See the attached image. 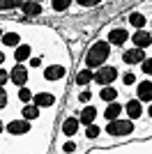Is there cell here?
<instances>
[{
  "label": "cell",
  "mask_w": 152,
  "mask_h": 154,
  "mask_svg": "<svg viewBox=\"0 0 152 154\" xmlns=\"http://www.w3.org/2000/svg\"><path fill=\"white\" fill-rule=\"evenodd\" d=\"M21 9H23L25 16H39V14H42V2H37V0H25Z\"/></svg>",
  "instance_id": "cell-12"
},
{
  "label": "cell",
  "mask_w": 152,
  "mask_h": 154,
  "mask_svg": "<svg viewBox=\"0 0 152 154\" xmlns=\"http://www.w3.org/2000/svg\"><path fill=\"white\" fill-rule=\"evenodd\" d=\"M141 71L143 74H152V58H145L141 62Z\"/></svg>",
  "instance_id": "cell-27"
},
{
  "label": "cell",
  "mask_w": 152,
  "mask_h": 154,
  "mask_svg": "<svg viewBox=\"0 0 152 154\" xmlns=\"http://www.w3.org/2000/svg\"><path fill=\"white\" fill-rule=\"evenodd\" d=\"M21 115H23L25 120H37L39 117V106L37 103H25L23 108H21Z\"/></svg>",
  "instance_id": "cell-20"
},
{
  "label": "cell",
  "mask_w": 152,
  "mask_h": 154,
  "mask_svg": "<svg viewBox=\"0 0 152 154\" xmlns=\"http://www.w3.org/2000/svg\"><path fill=\"white\" fill-rule=\"evenodd\" d=\"M62 149H65V152H74V149H76V143H71V140H69V143H65V147H62Z\"/></svg>",
  "instance_id": "cell-33"
},
{
  "label": "cell",
  "mask_w": 152,
  "mask_h": 154,
  "mask_svg": "<svg viewBox=\"0 0 152 154\" xmlns=\"http://www.w3.org/2000/svg\"><path fill=\"white\" fill-rule=\"evenodd\" d=\"M127 39H129V32H127L125 28H113V30L108 32V42L113 46H122Z\"/></svg>",
  "instance_id": "cell-9"
},
{
  "label": "cell",
  "mask_w": 152,
  "mask_h": 154,
  "mask_svg": "<svg viewBox=\"0 0 152 154\" xmlns=\"http://www.w3.org/2000/svg\"><path fill=\"white\" fill-rule=\"evenodd\" d=\"M30 99H35V94H32V92H30V90H28V88L23 85V88L19 90V101H23V103H30Z\"/></svg>",
  "instance_id": "cell-26"
},
{
  "label": "cell",
  "mask_w": 152,
  "mask_h": 154,
  "mask_svg": "<svg viewBox=\"0 0 152 154\" xmlns=\"http://www.w3.org/2000/svg\"><path fill=\"white\" fill-rule=\"evenodd\" d=\"M147 113H150V117H152V106H150V108H147Z\"/></svg>",
  "instance_id": "cell-34"
},
{
  "label": "cell",
  "mask_w": 152,
  "mask_h": 154,
  "mask_svg": "<svg viewBox=\"0 0 152 154\" xmlns=\"http://www.w3.org/2000/svg\"><path fill=\"white\" fill-rule=\"evenodd\" d=\"M97 117V108L95 106H85V108H81V115H78V120H81V124H92Z\"/></svg>",
  "instance_id": "cell-14"
},
{
  "label": "cell",
  "mask_w": 152,
  "mask_h": 154,
  "mask_svg": "<svg viewBox=\"0 0 152 154\" xmlns=\"http://www.w3.org/2000/svg\"><path fill=\"white\" fill-rule=\"evenodd\" d=\"M30 53H32L30 44H21L19 48L14 51V60H16V62H25V60H30Z\"/></svg>",
  "instance_id": "cell-19"
},
{
  "label": "cell",
  "mask_w": 152,
  "mask_h": 154,
  "mask_svg": "<svg viewBox=\"0 0 152 154\" xmlns=\"http://www.w3.org/2000/svg\"><path fill=\"white\" fill-rule=\"evenodd\" d=\"M19 35H16V32H5V35H2V44L5 46H16L19 44Z\"/></svg>",
  "instance_id": "cell-23"
},
{
  "label": "cell",
  "mask_w": 152,
  "mask_h": 154,
  "mask_svg": "<svg viewBox=\"0 0 152 154\" xmlns=\"http://www.w3.org/2000/svg\"><path fill=\"white\" fill-rule=\"evenodd\" d=\"M95 81V71L90 69V67H83L78 74H76V83L78 85H88V83H92Z\"/></svg>",
  "instance_id": "cell-16"
},
{
  "label": "cell",
  "mask_w": 152,
  "mask_h": 154,
  "mask_svg": "<svg viewBox=\"0 0 152 154\" xmlns=\"http://www.w3.org/2000/svg\"><path fill=\"white\" fill-rule=\"evenodd\" d=\"M145 60V53H143V48H138V46H134V48H129V51L122 53V62L127 64H138Z\"/></svg>",
  "instance_id": "cell-7"
},
{
  "label": "cell",
  "mask_w": 152,
  "mask_h": 154,
  "mask_svg": "<svg viewBox=\"0 0 152 154\" xmlns=\"http://www.w3.org/2000/svg\"><path fill=\"white\" fill-rule=\"evenodd\" d=\"M120 115H122V106H120V103H115V101H111L106 106V110H104V117H106L108 122H111V120H118Z\"/></svg>",
  "instance_id": "cell-17"
},
{
  "label": "cell",
  "mask_w": 152,
  "mask_h": 154,
  "mask_svg": "<svg viewBox=\"0 0 152 154\" xmlns=\"http://www.w3.org/2000/svg\"><path fill=\"white\" fill-rule=\"evenodd\" d=\"M32 103H37L39 108H49V106L55 103V99H53V94H49V92H37L35 99H32Z\"/></svg>",
  "instance_id": "cell-13"
},
{
  "label": "cell",
  "mask_w": 152,
  "mask_h": 154,
  "mask_svg": "<svg viewBox=\"0 0 152 154\" xmlns=\"http://www.w3.org/2000/svg\"><path fill=\"white\" fill-rule=\"evenodd\" d=\"M7 131L12 136H21V134H28L30 131V120H12V122H7Z\"/></svg>",
  "instance_id": "cell-6"
},
{
  "label": "cell",
  "mask_w": 152,
  "mask_h": 154,
  "mask_svg": "<svg viewBox=\"0 0 152 154\" xmlns=\"http://www.w3.org/2000/svg\"><path fill=\"white\" fill-rule=\"evenodd\" d=\"M122 83L125 85H136V76H134L131 71H127L125 76H122Z\"/></svg>",
  "instance_id": "cell-28"
},
{
  "label": "cell",
  "mask_w": 152,
  "mask_h": 154,
  "mask_svg": "<svg viewBox=\"0 0 152 154\" xmlns=\"http://www.w3.org/2000/svg\"><path fill=\"white\" fill-rule=\"evenodd\" d=\"M129 23H131L136 30H143V28H145V16H143L141 12H134L131 16H129Z\"/></svg>",
  "instance_id": "cell-21"
},
{
  "label": "cell",
  "mask_w": 152,
  "mask_h": 154,
  "mask_svg": "<svg viewBox=\"0 0 152 154\" xmlns=\"http://www.w3.org/2000/svg\"><path fill=\"white\" fill-rule=\"evenodd\" d=\"M118 94H120V90H115L113 85H104V88H101L99 90V97L101 99H104V101H115V99H118Z\"/></svg>",
  "instance_id": "cell-18"
},
{
  "label": "cell",
  "mask_w": 152,
  "mask_h": 154,
  "mask_svg": "<svg viewBox=\"0 0 152 154\" xmlns=\"http://www.w3.org/2000/svg\"><path fill=\"white\" fill-rule=\"evenodd\" d=\"M111 46H113L111 42H95L85 53V67H90V69L104 67V62L111 58Z\"/></svg>",
  "instance_id": "cell-1"
},
{
  "label": "cell",
  "mask_w": 152,
  "mask_h": 154,
  "mask_svg": "<svg viewBox=\"0 0 152 154\" xmlns=\"http://www.w3.org/2000/svg\"><path fill=\"white\" fill-rule=\"evenodd\" d=\"M7 81H9V71H7V69H0V83L5 85Z\"/></svg>",
  "instance_id": "cell-31"
},
{
  "label": "cell",
  "mask_w": 152,
  "mask_h": 154,
  "mask_svg": "<svg viewBox=\"0 0 152 154\" xmlns=\"http://www.w3.org/2000/svg\"><path fill=\"white\" fill-rule=\"evenodd\" d=\"M25 0H0V5H2V12L7 9H16V7H23Z\"/></svg>",
  "instance_id": "cell-25"
},
{
  "label": "cell",
  "mask_w": 152,
  "mask_h": 154,
  "mask_svg": "<svg viewBox=\"0 0 152 154\" xmlns=\"http://www.w3.org/2000/svg\"><path fill=\"white\" fill-rule=\"evenodd\" d=\"M125 113L129 115V120H141V115H143V101H141L138 97L129 99L127 106H125Z\"/></svg>",
  "instance_id": "cell-5"
},
{
  "label": "cell",
  "mask_w": 152,
  "mask_h": 154,
  "mask_svg": "<svg viewBox=\"0 0 152 154\" xmlns=\"http://www.w3.org/2000/svg\"><path fill=\"white\" fill-rule=\"evenodd\" d=\"M99 134H101V129L97 127L95 122H92V124H85V138L95 140V138H99Z\"/></svg>",
  "instance_id": "cell-22"
},
{
  "label": "cell",
  "mask_w": 152,
  "mask_h": 154,
  "mask_svg": "<svg viewBox=\"0 0 152 154\" xmlns=\"http://www.w3.org/2000/svg\"><path fill=\"white\" fill-rule=\"evenodd\" d=\"M78 124H81L78 117H67V120L62 122V134L65 136H74L76 131H78Z\"/></svg>",
  "instance_id": "cell-15"
},
{
  "label": "cell",
  "mask_w": 152,
  "mask_h": 154,
  "mask_svg": "<svg viewBox=\"0 0 152 154\" xmlns=\"http://www.w3.org/2000/svg\"><path fill=\"white\" fill-rule=\"evenodd\" d=\"M65 74H67V69H65L62 64H49L44 69L46 81H60V78H65Z\"/></svg>",
  "instance_id": "cell-8"
},
{
  "label": "cell",
  "mask_w": 152,
  "mask_h": 154,
  "mask_svg": "<svg viewBox=\"0 0 152 154\" xmlns=\"http://www.w3.org/2000/svg\"><path fill=\"white\" fill-rule=\"evenodd\" d=\"M118 78V69L115 67H111V64H104V67H99V71H95V83L97 85H111Z\"/></svg>",
  "instance_id": "cell-3"
},
{
  "label": "cell",
  "mask_w": 152,
  "mask_h": 154,
  "mask_svg": "<svg viewBox=\"0 0 152 154\" xmlns=\"http://www.w3.org/2000/svg\"><path fill=\"white\" fill-rule=\"evenodd\" d=\"M131 39H134V46H138V48H147L152 44V35L145 30H136L131 35Z\"/></svg>",
  "instance_id": "cell-10"
},
{
  "label": "cell",
  "mask_w": 152,
  "mask_h": 154,
  "mask_svg": "<svg viewBox=\"0 0 152 154\" xmlns=\"http://www.w3.org/2000/svg\"><path fill=\"white\" fill-rule=\"evenodd\" d=\"M134 131V122L131 120H111L106 127V134L108 136H129Z\"/></svg>",
  "instance_id": "cell-2"
},
{
  "label": "cell",
  "mask_w": 152,
  "mask_h": 154,
  "mask_svg": "<svg viewBox=\"0 0 152 154\" xmlns=\"http://www.w3.org/2000/svg\"><path fill=\"white\" fill-rule=\"evenodd\" d=\"M81 7H95V5H99L101 0H76Z\"/></svg>",
  "instance_id": "cell-29"
},
{
  "label": "cell",
  "mask_w": 152,
  "mask_h": 154,
  "mask_svg": "<svg viewBox=\"0 0 152 154\" xmlns=\"http://www.w3.org/2000/svg\"><path fill=\"white\" fill-rule=\"evenodd\" d=\"M71 5V0H51V7L55 9V12H67Z\"/></svg>",
  "instance_id": "cell-24"
},
{
  "label": "cell",
  "mask_w": 152,
  "mask_h": 154,
  "mask_svg": "<svg viewBox=\"0 0 152 154\" xmlns=\"http://www.w3.org/2000/svg\"><path fill=\"white\" fill-rule=\"evenodd\" d=\"M0 108H7V92L0 90Z\"/></svg>",
  "instance_id": "cell-32"
},
{
  "label": "cell",
  "mask_w": 152,
  "mask_h": 154,
  "mask_svg": "<svg viewBox=\"0 0 152 154\" xmlns=\"http://www.w3.org/2000/svg\"><path fill=\"white\" fill-rule=\"evenodd\" d=\"M136 97L141 101H152V83L150 81H143V83L136 85Z\"/></svg>",
  "instance_id": "cell-11"
},
{
  "label": "cell",
  "mask_w": 152,
  "mask_h": 154,
  "mask_svg": "<svg viewBox=\"0 0 152 154\" xmlns=\"http://www.w3.org/2000/svg\"><path fill=\"white\" fill-rule=\"evenodd\" d=\"M28 78H30V71L25 69L23 64H16V67H12V71H9V81H12L14 85H19V88H23L25 83H28Z\"/></svg>",
  "instance_id": "cell-4"
},
{
  "label": "cell",
  "mask_w": 152,
  "mask_h": 154,
  "mask_svg": "<svg viewBox=\"0 0 152 154\" xmlns=\"http://www.w3.org/2000/svg\"><path fill=\"white\" fill-rule=\"evenodd\" d=\"M90 99H92V94H90V92H88V90H83V92H81V94H78V101H81V103H88V101H90Z\"/></svg>",
  "instance_id": "cell-30"
},
{
  "label": "cell",
  "mask_w": 152,
  "mask_h": 154,
  "mask_svg": "<svg viewBox=\"0 0 152 154\" xmlns=\"http://www.w3.org/2000/svg\"><path fill=\"white\" fill-rule=\"evenodd\" d=\"M37 2H44V0H37Z\"/></svg>",
  "instance_id": "cell-35"
}]
</instances>
